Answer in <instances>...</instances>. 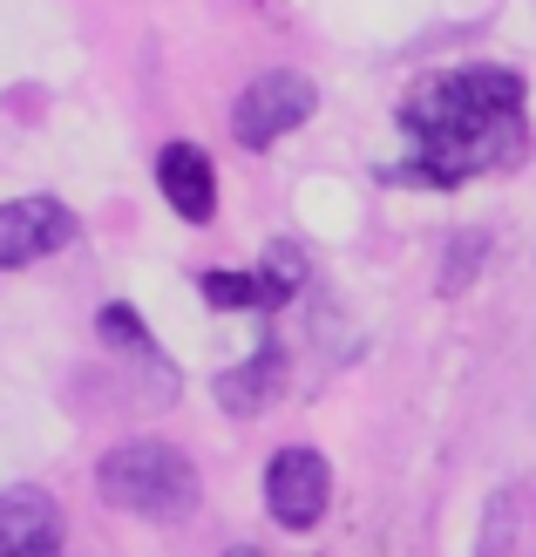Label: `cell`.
<instances>
[{
	"instance_id": "2",
	"label": "cell",
	"mask_w": 536,
	"mask_h": 557,
	"mask_svg": "<svg viewBox=\"0 0 536 557\" xmlns=\"http://www.w3.org/2000/svg\"><path fill=\"white\" fill-rule=\"evenodd\" d=\"M96 490L116 510L150 517V523H184L197 510V469L171 442H123V449H109L96 469Z\"/></svg>"
},
{
	"instance_id": "10",
	"label": "cell",
	"mask_w": 536,
	"mask_h": 557,
	"mask_svg": "<svg viewBox=\"0 0 536 557\" xmlns=\"http://www.w3.org/2000/svg\"><path fill=\"white\" fill-rule=\"evenodd\" d=\"M96 333L109 347H123V354H136V360H157V347H150V333H144V320L129 313V306H102L96 313Z\"/></svg>"
},
{
	"instance_id": "8",
	"label": "cell",
	"mask_w": 536,
	"mask_h": 557,
	"mask_svg": "<svg viewBox=\"0 0 536 557\" xmlns=\"http://www.w3.org/2000/svg\"><path fill=\"white\" fill-rule=\"evenodd\" d=\"M278 381H286V354H278L272 341L245 360V368H232V374H217V401L232 408V414H259L272 395H278Z\"/></svg>"
},
{
	"instance_id": "4",
	"label": "cell",
	"mask_w": 536,
	"mask_h": 557,
	"mask_svg": "<svg viewBox=\"0 0 536 557\" xmlns=\"http://www.w3.org/2000/svg\"><path fill=\"white\" fill-rule=\"evenodd\" d=\"M326 496H333V476H326V456L320 449H278L272 469H265V510L286 523V531H313L326 517Z\"/></svg>"
},
{
	"instance_id": "12",
	"label": "cell",
	"mask_w": 536,
	"mask_h": 557,
	"mask_svg": "<svg viewBox=\"0 0 536 557\" xmlns=\"http://www.w3.org/2000/svg\"><path fill=\"white\" fill-rule=\"evenodd\" d=\"M510 550V496H496L489 517H483V544H475V557H502Z\"/></svg>"
},
{
	"instance_id": "6",
	"label": "cell",
	"mask_w": 536,
	"mask_h": 557,
	"mask_svg": "<svg viewBox=\"0 0 536 557\" xmlns=\"http://www.w3.org/2000/svg\"><path fill=\"white\" fill-rule=\"evenodd\" d=\"M0 557H62V504L48 490H0Z\"/></svg>"
},
{
	"instance_id": "3",
	"label": "cell",
	"mask_w": 536,
	"mask_h": 557,
	"mask_svg": "<svg viewBox=\"0 0 536 557\" xmlns=\"http://www.w3.org/2000/svg\"><path fill=\"white\" fill-rule=\"evenodd\" d=\"M313 82L306 75H292V69H272V75H259L251 89L238 96V109H232V129H238V144L245 150H272L286 129H299L306 116H313Z\"/></svg>"
},
{
	"instance_id": "1",
	"label": "cell",
	"mask_w": 536,
	"mask_h": 557,
	"mask_svg": "<svg viewBox=\"0 0 536 557\" xmlns=\"http://www.w3.org/2000/svg\"><path fill=\"white\" fill-rule=\"evenodd\" d=\"M401 129H408L414 157L394 163L387 184H435V190H448L462 177L510 171V163L523 157V144H529V129H523V75L516 69H489V62L428 75L401 102Z\"/></svg>"
},
{
	"instance_id": "7",
	"label": "cell",
	"mask_w": 536,
	"mask_h": 557,
	"mask_svg": "<svg viewBox=\"0 0 536 557\" xmlns=\"http://www.w3.org/2000/svg\"><path fill=\"white\" fill-rule=\"evenodd\" d=\"M157 184H163V205H171L184 225H204V218L217 211V177H211V157L197 144H163Z\"/></svg>"
},
{
	"instance_id": "11",
	"label": "cell",
	"mask_w": 536,
	"mask_h": 557,
	"mask_svg": "<svg viewBox=\"0 0 536 557\" xmlns=\"http://www.w3.org/2000/svg\"><path fill=\"white\" fill-rule=\"evenodd\" d=\"M483 252H489L483 232H456V245H448V272H441V293H462L469 278H475V265H483Z\"/></svg>"
},
{
	"instance_id": "5",
	"label": "cell",
	"mask_w": 536,
	"mask_h": 557,
	"mask_svg": "<svg viewBox=\"0 0 536 557\" xmlns=\"http://www.w3.org/2000/svg\"><path fill=\"white\" fill-rule=\"evenodd\" d=\"M75 238V211L54 205V198H14L0 205V265H35L48 252H62Z\"/></svg>"
},
{
	"instance_id": "13",
	"label": "cell",
	"mask_w": 536,
	"mask_h": 557,
	"mask_svg": "<svg viewBox=\"0 0 536 557\" xmlns=\"http://www.w3.org/2000/svg\"><path fill=\"white\" fill-rule=\"evenodd\" d=\"M224 557H265V550H251V544H238V550H224Z\"/></svg>"
},
{
	"instance_id": "9",
	"label": "cell",
	"mask_w": 536,
	"mask_h": 557,
	"mask_svg": "<svg viewBox=\"0 0 536 557\" xmlns=\"http://www.w3.org/2000/svg\"><path fill=\"white\" fill-rule=\"evenodd\" d=\"M197 286H204L211 306H286V293L265 272H204Z\"/></svg>"
}]
</instances>
